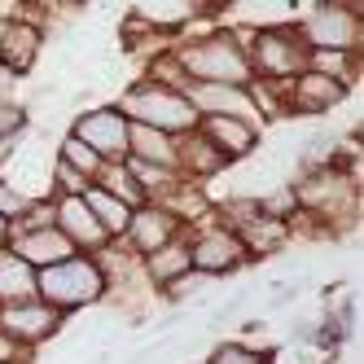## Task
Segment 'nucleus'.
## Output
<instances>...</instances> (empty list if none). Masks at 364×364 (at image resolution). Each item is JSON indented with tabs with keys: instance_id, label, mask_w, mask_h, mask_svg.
Wrapping results in <instances>:
<instances>
[{
	"instance_id": "obj_1",
	"label": "nucleus",
	"mask_w": 364,
	"mask_h": 364,
	"mask_svg": "<svg viewBox=\"0 0 364 364\" xmlns=\"http://www.w3.org/2000/svg\"><path fill=\"white\" fill-rule=\"evenodd\" d=\"M171 53L185 70L189 84H228V88H250V62L246 48L232 40L228 27H206L193 36H180L171 44Z\"/></svg>"
},
{
	"instance_id": "obj_2",
	"label": "nucleus",
	"mask_w": 364,
	"mask_h": 364,
	"mask_svg": "<svg viewBox=\"0 0 364 364\" xmlns=\"http://www.w3.org/2000/svg\"><path fill=\"white\" fill-rule=\"evenodd\" d=\"M36 294H40V303H48L70 321L80 311L106 303V277H101L92 255H70V259H62V264L44 268L36 277Z\"/></svg>"
},
{
	"instance_id": "obj_3",
	"label": "nucleus",
	"mask_w": 364,
	"mask_h": 364,
	"mask_svg": "<svg viewBox=\"0 0 364 364\" xmlns=\"http://www.w3.org/2000/svg\"><path fill=\"white\" fill-rule=\"evenodd\" d=\"M114 110L127 119V123H141V127H154V132H167V136H189L198 127V114L189 106L185 92H171V88H159V84H145V80H132L119 97H114Z\"/></svg>"
},
{
	"instance_id": "obj_4",
	"label": "nucleus",
	"mask_w": 364,
	"mask_h": 364,
	"mask_svg": "<svg viewBox=\"0 0 364 364\" xmlns=\"http://www.w3.org/2000/svg\"><path fill=\"white\" fill-rule=\"evenodd\" d=\"M246 62L250 75L264 84H290L294 75L307 70L311 62V48L303 44L294 22H277V27H259L246 44Z\"/></svg>"
},
{
	"instance_id": "obj_5",
	"label": "nucleus",
	"mask_w": 364,
	"mask_h": 364,
	"mask_svg": "<svg viewBox=\"0 0 364 364\" xmlns=\"http://www.w3.org/2000/svg\"><path fill=\"white\" fill-rule=\"evenodd\" d=\"M294 27L311 53H360L364 14L360 5H307Z\"/></svg>"
},
{
	"instance_id": "obj_6",
	"label": "nucleus",
	"mask_w": 364,
	"mask_h": 364,
	"mask_svg": "<svg viewBox=\"0 0 364 364\" xmlns=\"http://www.w3.org/2000/svg\"><path fill=\"white\" fill-rule=\"evenodd\" d=\"M185 242H189V264L193 272L211 277V281H224L232 272L246 268V250L237 242V232H228L215 224V215H206L202 224L185 228Z\"/></svg>"
},
{
	"instance_id": "obj_7",
	"label": "nucleus",
	"mask_w": 364,
	"mask_h": 364,
	"mask_svg": "<svg viewBox=\"0 0 364 364\" xmlns=\"http://www.w3.org/2000/svg\"><path fill=\"white\" fill-rule=\"evenodd\" d=\"M70 136L84 141L101 163H127V119L114 110V101L70 114Z\"/></svg>"
},
{
	"instance_id": "obj_8",
	"label": "nucleus",
	"mask_w": 364,
	"mask_h": 364,
	"mask_svg": "<svg viewBox=\"0 0 364 364\" xmlns=\"http://www.w3.org/2000/svg\"><path fill=\"white\" fill-rule=\"evenodd\" d=\"M66 329V316L53 311L48 303L31 299V303H14V307H0V333L18 343L22 351H36V347H48L53 338H62Z\"/></svg>"
},
{
	"instance_id": "obj_9",
	"label": "nucleus",
	"mask_w": 364,
	"mask_h": 364,
	"mask_svg": "<svg viewBox=\"0 0 364 364\" xmlns=\"http://www.w3.org/2000/svg\"><path fill=\"white\" fill-rule=\"evenodd\" d=\"M48 31L27 14H9L0 18V66H5L14 80H27V75L40 66Z\"/></svg>"
},
{
	"instance_id": "obj_10",
	"label": "nucleus",
	"mask_w": 364,
	"mask_h": 364,
	"mask_svg": "<svg viewBox=\"0 0 364 364\" xmlns=\"http://www.w3.org/2000/svg\"><path fill=\"white\" fill-rule=\"evenodd\" d=\"M347 97H351L347 84L329 80V75H316V70H303L285 84V119H325Z\"/></svg>"
},
{
	"instance_id": "obj_11",
	"label": "nucleus",
	"mask_w": 364,
	"mask_h": 364,
	"mask_svg": "<svg viewBox=\"0 0 364 364\" xmlns=\"http://www.w3.org/2000/svg\"><path fill=\"white\" fill-rule=\"evenodd\" d=\"M189 106L198 119H237V123H250L264 132V119H259L255 101H250V88H228V84H189L185 88Z\"/></svg>"
},
{
	"instance_id": "obj_12",
	"label": "nucleus",
	"mask_w": 364,
	"mask_h": 364,
	"mask_svg": "<svg viewBox=\"0 0 364 364\" xmlns=\"http://www.w3.org/2000/svg\"><path fill=\"white\" fill-rule=\"evenodd\" d=\"M180 220L167 211V206H154V202H145V206H136L132 211V220H127V232H123V250H132L136 259H149L154 250H163L167 242H176L180 237Z\"/></svg>"
},
{
	"instance_id": "obj_13",
	"label": "nucleus",
	"mask_w": 364,
	"mask_h": 364,
	"mask_svg": "<svg viewBox=\"0 0 364 364\" xmlns=\"http://www.w3.org/2000/svg\"><path fill=\"white\" fill-rule=\"evenodd\" d=\"M228 167L232 163L198 132V127H193L189 136H176V171L185 176V180H193V185H211V180L224 176Z\"/></svg>"
},
{
	"instance_id": "obj_14",
	"label": "nucleus",
	"mask_w": 364,
	"mask_h": 364,
	"mask_svg": "<svg viewBox=\"0 0 364 364\" xmlns=\"http://www.w3.org/2000/svg\"><path fill=\"white\" fill-rule=\"evenodd\" d=\"M154 36H185L193 22L206 14V0H141L127 5Z\"/></svg>"
},
{
	"instance_id": "obj_15",
	"label": "nucleus",
	"mask_w": 364,
	"mask_h": 364,
	"mask_svg": "<svg viewBox=\"0 0 364 364\" xmlns=\"http://www.w3.org/2000/svg\"><path fill=\"white\" fill-rule=\"evenodd\" d=\"M198 132L211 141L228 163H242V159H255L259 145H264V132L250 123H237V119H198Z\"/></svg>"
},
{
	"instance_id": "obj_16",
	"label": "nucleus",
	"mask_w": 364,
	"mask_h": 364,
	"mask_svg": "<svg viewBox=\"0 0 364 364\" xmlns=\"http://www.w3.org/2000/svg\"><path fill=\"white\" fill-rule=\"evenodd\" d=\"M9 250H14L18 259H27L36 272H44V268H53V264H62V259H70V255H75V246L62 237L58 228L22 232V237H14V242H9Z\"/></svg>"
},
{
	"instance_id": "obj_17",
	"label": "nucleus",
	"mask_w": 364,
	"mask_h": 364,
	"mask_svg": "<svg viewBox=\"0 0 364 364\" xmlns=\"http://www.w3.org/2000/svg\"><path fill=\"white\" fill-rule=\"evenodd\" d=\"M36 277H40V272L27 264V259H18L9 246L0 250V307L40 299V294H36Z\"/></svg>"
},
{
	"instance_id": "obj_18",
	"label": "nucleus",
	"mask_w": 364,
	"mask_h": 364,
	"mask_svg": "<svg viewBox=\"0 0 364 364\" xmlns=\"http://www.w3.org/2000/svg\"><path fill=\"white\" fill-rule=\"evenodd\" d=\"M141 268H145V281L154 285V290H167V285H171L176 277L193 272V264H189V242H185V232H180L176 242H167L163 250H154L149 259H141Z\"/></svg>"
},
{
	"instance_id": "obj_19",
	"label": "nucleus",
	"mask_w": 364,
	"mask_h": 364,
	"mask_svg": "<svg viewBox=\"0 0 364 364\" xmlns=\"http://www.w3.org/2000/svg\"><path fill=\"white\" fill-rule=\"evenodd\" d=\"M127 159L176 171V136L154 132V127H141V123H127Z\"/></svg>"
},
{
	"instance_id": "obj_20",
	"label": "nucleus",
	"mask_w": 364,
	"mask_h": 364,
	"mask_svg": "<svg viewBox=\"0 0 364 364\" xmlns=\"http://www.w3.org/2000/svg\"><path fill=\"white\" fill-rule=\"evenodd\" d=\"M237 242L246 250V264L250 259H277V255H285V246H290V224L259 215L246 232H237Z\"/></svg>"
},
{
	"instance_id": "obj_21",
	"label": "nucleus",
	"mask_w": 364,
	"mask_h": 364,
	"mask_svg": "<svg viewBox=\"0 0 364 364\" xmlns=\"http://www.w3.org/2000/svg\"><path fill=\"white\" fill-rule=\"evenodd\" d=\"M84 202H88L92 220L101 224V232L110 237V246H114V242H123V232H127V220H132V206H123L119 198H110L106 189H97V185L84 193Z\"/></svg>"
},
{
	"instance_id": "obj_22",
	"label": "nucleus",
	"mask_w": 364,
	"mask_h": 364,
	"mask_svg": "<svg viewBox=\"0 0 364 364\" xmlns=\"http://www.w3.org/2000/svg\"><path fill=\"white\" fill-rule=\"evenodd\" d=\"M141 80H145V84H159V88H171V92H185V88H189L185 70H180V62H176V53H171V44L154 48V53L145 58Z\"/></svg>"
},
{
	"instance_id": "obj_23",
	"label": "nucleus",
	"mask_w": 364,
	"mask_h": 364,
	"mask_svg": "<svg viewBox=\"0 0 364 364\" xmlns=\"http://www.w3.org/2000/svg\"><path fill=\"white\" fill-rule=\"evenodd\" d=\"M97 189H106L110 198H119L123 206H145V193L136 189V180H132V171H127V163H101V171H97V180H92Z\"/></svg>"
},
{
	"instance_id": "obj_24",
	"label": "nucleus",
	"mask_w": 364,
	"mask_h": 364,
	"mask_svg": "<svg viewBox=\"0 0 364 364\" xmlns=\"http://www.w3.org/2000/svg\"><path fill=\"white\" fill-rule=\"evenodd\" d=\"M232 329H237V343L250 351V355H259V360H268V355H277L285 343H281V333L268 325V321H255V316H242L237 325H232Z\"/></svg>"
},
{
	"instance_id": "obj_25",
	"label": "nucleus",
	"mask_w": 364,
	"mask_h": 364,
	"mask_svg": "<svg viewBox=\"0 0 364 364\" xmlns=\"http://www.w3.org/2000/svg\"><path fill=\"white\" fill-rule=\"evenodd\" d=\"M53 154H58V163H66L70 171H80V176H88V180H97V171H101V159H97V154H92L84 141H75L70 132L58 141Z\"/></svg>"
},
{
	"instance_id": "obj_26",
	"label": "nucleus",
	"mask_w": 364,
	"mask_h": 364,
	"mask_svg": "<svg viewBox=\"0 0 364 364\" xmlns=\"http://www.w3.org/2000/svg\"><path fill=\"white\" fill-rule=\"evenodd\" d=\"M220 281H211V277H202V272H185V277H176L167 290H159L171 307H189V303H198L202 299V290H215Z\"/></svg>"
},
{
	"instance_id": "obj_27",
	"label": "nucleus",
	"mask_w": 364,
	"mask_h": 364,
	"mask_svg": "<svg viewBox=\"0 0 364 364\" xmlns=\"http://www.w3.org/2000/svg\"><path fill=\"white\" fill-rule=\"evenodd\" d=\"M27 127H31V114L27 106H0V141H22L27 136Z\"/></svg>"
},
{
	"instance_id": "obj_28",
	"label": "nucleus",
	"mask_w": 364,
	"mask_h": 364,
	"mask_svg": "<svg viewBox=\"0 0 364 364\" xmlns=\"http://www.w3.org/2000/svg\"><path fill=\"white\" fill-rule=\"evenodd\" d=\"M27 206H31V198H22L14 185H5V180H0V220L14 224V220L27 215Z\"/></svg>"
},
{
	"instance_id": "obj_29",
	"label": "nucleus",
	"mask_w": 364,
	"mask_h": 364,
	"mask_svg": "<svg viewBox=\"0 0 364 364\" xmlns=\"http://www.w3.org/2000/svg\"><path fill=\"white\" fill-rule=\"evenodd\" d=\"M0 364H31V351H22L18 343H9V338L0 333Z\"/></svg>"
},
{
	"instance_id": "obj_30",
	"label": "nucleus",
	"mask_w": 364,
	"mask_h": 364,
	"mask_svg": "<svg viewBox=\"0 0 364 364\" xmlns=\"http://www.w3.org/2000/svg\"><path fill=\"white\" fill-rule=\"evenodd\" d=\"M0 106H18V80L0 66Z\"/></svg>"
},
{
	"instance_id": "obj_31",
	"label": "nucleus",
	"mask_w": 364,
	"mask_h": 364,
	"mask_svg": "<svg viewBox=\"0 0 364 364\" xmlns=\"http://www.w3.org/2000/svg\"><path fill=\"white\" fill-rule=\"evenodd\" d=\"M5 246H9V224L0 220V250H5Z\"/></svg>"
},
{
	"instance_id": "obj_32",
	"label": "nucleus",
	"mask_w": 364,
	"mask_h": 364,
	"mask_svg": "<svg viewBox=\"0 0 364 364\" xmlns=\"http://www.w3.org/2000/svg\"><path fill=\"white\" fill-rule=\"evenodd\" d=\"M264 364H277V355H268V360H264Z\"/></svg>"
}]
</instances>
